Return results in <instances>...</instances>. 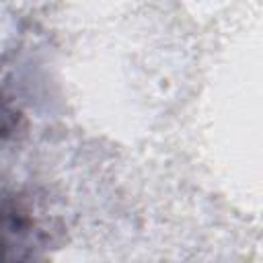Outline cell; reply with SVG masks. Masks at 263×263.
<instances>
[{
    "label": "cell",
    "instance_id": "obj_1",
    "mask_svg": "<svg viewBox=\"0 0 263 263\" xmlns=\"http://www.w3.org/2000/svg\"><path fill=\"white\" fill-rule=\"evenodd\" d=\"M49 236L31 205L0 193V261H29L41 257Z\"/></svg>",
    "mask_w": 263,
    "mask_h": 263
},
{
    "label": "cell",
    "instance_id": "obj_2",
    "mask_svg": "<svg viewBox=\"0 0 263 263\" xmlns=\"http://www.w3.org/2000/svg\"><path fill=\"white\" fill-rule=\"evenodd\" d=\"M23 127V113L16 109L12 99L0 90V144L8 142Z\"/></svg>",
    "mask_w": 263,
    "mask_h": 263
}]
</instances>
